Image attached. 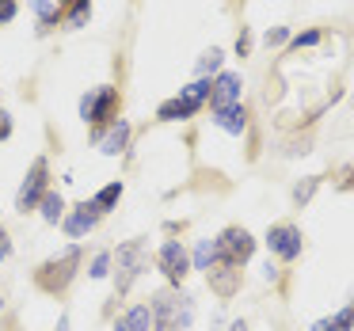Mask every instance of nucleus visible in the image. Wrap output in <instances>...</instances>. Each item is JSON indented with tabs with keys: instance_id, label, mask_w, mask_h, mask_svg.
I'll return each mask as SVG.
<instances>
[{
	"instance_id": "f8f14e48",
	"label": "nucleus",
	"mask_w": 354,
	"mask_h": 331,
	"mask_svg": "<svg viewBox=\"0 0 354 331\" xmlns=\"http://www.w3.org/2000/svg\"><path fill=\"white\" fill-rule=\"evenodd\" d=\"M214 126L217 130H225V133H244V126H248V111L240 107H225V111H214Z\"/></svg>"
},
{
	"instance_id": "9d476101",
	"label": "nucleus",
	"mask_w": 354,
	"mask_h": 331,
	"mask_svg": "<svg viewBox=\"0 0 354 331\" xmlns=\"http://www.w3.org/2000/svg\"><path fill=\"white\" fill-rule=\"evenodd\" d=\"M126 141H130V122H115L107 133H95V145L107 156H118L126 149Z\"/></svg>"
},
{
	"instance_id": "39448f33",
	"label": "nucleus",
	"mask_w": 354,
	"mask_h": 331,
	"mask_svg": "<svg viewBox=\"0 0 354 331\" xmlns=\"http://www.w3.org/2000/svg\"><path fill=\"white\" fill-rule=\"evenodd\" d=\"M77 259H80L77 247H69L62 259H50L46 267L39 270V285H42V290H50V293H57V290H62V285L73 278V267H77Z\"/></svg>"
},
{
	"instance_id": "7ed1b4c3",
	"label": "nucleus",
	"mask_w": 354,
	"mask_h": 331,
	"mask_svg": "<svg viewBox=\"0 0 354 331\" xmlns=\"http://www.w3.org/2000/svg\"><path fill=\"white\" fill-rule=\"evenodd\" d=\"M217 252H221V263H229V267H240V263H248L252 259V252H255V240H252V232L248 229H225L221 232V240H217Z\"/></svg>"
},
{
	"instance_id": "ddd939ff",
	"label": "nucleus",
	"mask_w": 354,
	"mask_h": 331,
	"mask_svg": "<svg viewBox=\"0 0 354 331\" xmlns=\"http://www.w3.org/2000/svg\"><path fill=\"white\" fill-rule=\"evenodd\" d=\"M153 328V308L149 305H133L122 320L115 323V331H149Z\"/></svg>"
},
{
	"instance_id": "f03ea898",
	"label": "nucleus",
	"mask_w": 354,
	"mask_h": 331,
	"mask_svg": "<svg viewBox=\"0 0 354 331\" xmlns=\"http://www.w3.org/2000/svg\"><path fill=\"white\" fill-rule=\"evenodd\" d=\"M115 107H118V92L111 84L95 88V92H88L84 100H80V118L92 126L107 122V118H115Z\"/></svg>"
},
{
	"instance_id": "a878e982",
	"label": "nucleus",
	"mask_w": 354,
	"mask_h": 331,
	"mask_svg": "<svg viewBox=\"0 0 354 331\" xmlns=\"http://www.w3.org/2000/svg\"><path fill=\"white\" fill-rule=\"evenodd\" d=\"M320 42V31H305L301 39H293V50H308V46H316Z\"/></svg>"
},
{
	"instance_id": "c85d7f7f",
	"label": "nucleus",
	"mask_w": 354,
	"mask_h": 331,
	"mask_svg": "<svg viewBox=\"0 0 354 331\" xmlns=\"http://www.w3.org/2000/svg\"><path fill=\"white\" fill-rule=\"evenodd\" d=\"M313 187H316V179H308L305 187H297V191H293V198H297V202H308V194H313Z\"/></svg>"
},
{
	"instance_id": "aec40b11",
	"label": "nucleus",
	"mask_w": 354,
	"mask_h": 331,
	"mask_svg": "<svg viewBox=\"0 0 354 331\" xmlns=\"http://www.w3.org/2000/svg\"><path fill=\"white\" fill-rule=\"evenodd\" d=\"M39 206H42V221H50V225H57V221L65 217V198H62L57 191H46Z\"/></svg>"
},
{
	"instance_id": "5701e85b",
	"label": "nucleus",
	"mask_w": 354,
	"mask_h": 331,
	"mask_svg": "<svg viewBox=\"0 0 354 331\" xmlns=\"http://www.w3.org/2000/svg\"><path fill=\"white\" fill-rule=\"evenodd\" d=\"M19 16V0H0V23H12Z\"/></svg>"
},
{
	"instance_id": "b1692460",
	"label": "nucleus",
	"mask_w": 354,
	"mask_h": 331,
	"mask_svg": "<svg viewBox=\"0 0 354 331\" xmlns=\"http://www.w3.org/2000/svg\"><path fill=\"white\" fill-rule=\"evenodd\" d=\"M107 270H111V255H107V252L95 255V263H92V278H107Z\"/></svg>"
},
{
	"instance_id": "f257e3e1",
	"label": "nucleus",
	"mask_w": 354,
	"mask_h": 331,
	"mask_svg": "<svg viewBox=\"0 0 354 331\" xmlns=\"http://www.w3.org/2000/svg\"><path fill=\"white\" fill-rule=\"evenodd\" d=\"M194 305L179 290H160L153 297V328L156 331H191Z\"/></svg>"
},
{
	"instance_id": "c756f323",
	"label": "nucleus",
	"mask_w": 354,
	"mask_h": 331,
	"mask_svg": "<svg viewBox=\"0 0 354 331\" xmlns=\"http://www.w3.org/2000/svg\"><path fill=\"white\" fill-rule=\"evenodd\" d=\"M8 252H12V244H8V236H0V263L8 259Z\"/></svg>"
},
{
	"instance_id": "a211bd4d",
	"label": "nucleus",
	"mask_w": 354,
	"mask_h": 331,
	"mask_svg": "<svg viewBox=\"0 0 354 331\" xmlns=\"http://www.w3.org/2000/svg\"><path fill=\"white\" fill-rule=\"evenodd\" d=\"M351 328H354V308H339L335 316L313 323V331H351Z\"/></svg>"
},
{
	"instance_id": "4468645a",
	"label": "nucleus",
	"mask_w": 354,
	"mask_h": 331,
	"mask_svg": "<svg viewBox=\"0 0 354 331\" xmlns=\"http://www.w3.org/2000/svg\"><path fill=\"white\" fill-rule=\"evenodd\" d=\"M194 115H198V107H191L183 95H176V100L156 107V118H160V122H179V118H194Z\"/></svg>"
},
{
	"instance_id": "4be33fe9",
	"label": "nucleus",
	"mask_w": 354,
	"mask_h": 331,
	"mask_svg": "<svg viewBox=\"0 0 354 331\" xmlns=\"http://www.w3.org/2000/svg\"><path fill=\"white\" fill-rule=\"evenodd\" d=\"M221 50H217V46H209L206 50V54H202L198 57V77H206V73H217V69H221Z\"/></svg>"
},
{
	"instance_id": "f3484780",
	"label": "nucleus",
	"mask_w": 354,
	"mask_h": 331,
	"mask_svg": "<svg viewBox=\"0 0 354 331\" xmlns=\"http://www.w3.org/2000/svg\"><path fill=\"white\" fill-rule=\"evenodd\" d=\"M92 19V0H73L69 4V12L62 16V23L69 27V31H80V27Z\"/></svg>"
},
{
	"instance_id": "dca6fc26",
	"label": "nucleus",
	"mask_w": 354,
	"mask_h": 331,
	"mask_svg": "<svg viewBox=\"0 0 354 331\" xmlns=\"http://www.w3.org/2000/svg\"><path fill=\"white\" fill-rule=\"evenodd\" d=\"M179 95H183L191 107H198L202 111V103H209V95H214V80H206V77H198L194 84H187V88H179Z\"/></svg>"
},
{
	"instance_id": "412c9836",
	"label": "nucleus",
	"mask_w": 354,
	"mask_h": 331,
	"mask_svg": "<svg viewBox=\"0 0 354 331\" xmlns=\"http://www.w3.org/2000/svg\"><path fill=\"white\" fill-rule=\"evenodd\" d=\"M118 198H122V183H107V187H103L100 194H95V202H92V206H95V209H100V214H103V209L118 206Z\"/></svg>"
},
{
	"instance_id": "9b49d317",
	"label": "nucleus",
	"mask_w": 354,
	"mask_h": 331,
	"mask_svg": "<svg viewBox=\"0 0 354 331\" xmlns=\"http://www.w3.org/2000/svg\"><path fill=\"white\" fill-rule=\"evenodd\" d=\"M95 217H100V209H95V206H80L77 214L65 217V232H69L73 240L88 236V232H92V225H95Z\"/></svg>"
},
{
	"instance_id": "0eeeda50",
	"label": "nucleus",
	"mask_w": 354,
	"mask_h": 331,
	"mask_svg": "<svg viewBox=\"0 0 354 331\" xmlns=\"http://www.w3.org/2000/svg\"><path fill=\"white\" fill-rule=\"evenodd\" d=\"M267 244H270V252L278 255V259H297L301 255V229L297 225H270V232H267Z\"/></svg>"
},
{
	"instance_id": "393cba45",
	"label": "nucleus",
	"mask_w": 354,
	"mask_h": 331,
	"mask_svg": "<svg viewBox=\"0 0 354 331\" xmlns=\"http://www.w3.org/2000/svg\"><path fill=\"white\" fill-rule=\"evenodd\" d=\"M282 42H290V27H274V31H267V46H282Z\"/></svg>"
},
{
	"instance_id": "cd10ccee",
	"label": "nucleus",
	"mask_w": 354,
	"mask_h": 331,
	"mask_svg": "<svg viewBox=\"0 0 354 331\" xmlns=\"http://www.w3.org/2000/svg\"><path fill=\"white\" fill-rule=\"evenodd\" d=\"M12 138V118H8V111H0V141H8Z\"/></svg>"
},
{
	"instance_id": "473e14b6",
	"label": "nucleus",
	"mask_w": 354,
	"mask_h": 331,
	"mask_svg": "<svg viewBox=\"0 0 354 331\" xmlns=\"http://www.w3.org/2000/svg\"><path fill=\"white\" fill-rule=\"evenodd\" d=\"M0 308H4V301H0Z\"/></svg>"
},
{
	"instance_id": "bb28decb",
	"label": "nucleus",
	"mask_w": 354,
	"mask_h": 331,
	"mask_svg": "<svg viewBox=\"0 0 354 331\" xmlns=\"http://www.w3.org/2000/svg\"><path fill=\"white\" fill-rule=\"evenodd\" d=\"M236 54H240V57L252 54V35H248V31H240V39H236Z\"/></svg>"
},
{
	"instance_id": "2f4dec72",
	"label": "nucleus",
	"mask_w": 354,
	"mask_h": 331,
	"mask_svg": "<svg viewBox=\"0 0 354 331\" xmlns=\"http://www.w3.org/2000/svg\"><path fill=\"white\" fill-rule=\"evenodd\" d=\"M62 4H73V0H57V8H62Z\"/></svg>"
},
{
	"instance_id": "2eb2a0df",
	"label": "nucleus",
	"mask_w": 354,
	"mask_h": 331,
	"mask_svg": "<svg viewBox=\"0 0 354 331\" xmlns=\"http://www.w3.org/2000/svg\"><path fill=\"white\" fill-rule=\"evenodd\" d=\"M209 285H214L221 297H232V293H236V270H232L229 263H221V267H209Z\"/></svg>"
},
{
	"instance_id": "6ab92c4d",
	"label": "nucleus",
	"mask_w": 354,
	"mask_h": 331,
	"mask_svg": "<svg viewBox=\"0 0 354 331\" xmlns=\"http://www.w3.org/2000/svg\"><path fill=\"white\" fill-rule=\"evenodd\" d=\"M214 263H221L217 240H198V247H194V270H209Z\"/></svg>"
},
{
	"instance_id": "1a4fd4ad",
	"label": "nucleus",
	"mask_w": 354,
	"mask_h": 331,
	"mask_svg": "<svg viewBox=\"0 0 354 331\" xmlns=\"http://www.w3.org/2000/svg\"><path fill=\"white\" fill-rule=\"evenodd\" d=\"M141 267H145V247H141L138 240H130L126 247H118V270H122V274H118V290H126Z\"/></svg>"
},
{
	"instance_id": "423d86ee",
	"label": "nucleus",
	"mask_w": 354,
	"mask_h": 331,
	"mask_svg": "<svg viewBox=\"0 0 354 331\" xmlns=\"http://www.w3.org/2000/svg\"><path fill=\"white\" fill-rule=\"evenodd\" d=\"M156 267L164 270V278L183 282L187 270H191V255H187V247L179 244V240H168V244L160 247V255H156Z\"/></svg>"
},
{
	"instance_id": "20e7f679",
	"label": "nucleus",
	"mask_w": 354,
	"mask_h": 331,
	"mask_svg": "<svg viewBox=\"0 0 354 331\" xmlns=\"http://www.w3.org/2000/svg\"><path fill=\"white\" fill-rule=\"evenodd\" d=\"M46 176H50V168H46V160L39 156V160L31 164V171H27L24 187H19V194H16V206L24 209V214H27V209H35V206H39V202H42V194L50 191V187H46Z\"/></svg>"
},
{
	"instance_id": "7c9ffc66",
	"label": "nucleus",
	"mask_w": 354,
	"mask_h": 331,
	"mask_svg": "<svg viewBox=\"0 0 354 331\" xmlns=\"http://www.w3.org/2000/svg\"><path fill=\"white\" fill-rule=\"evenodd\" d=\"M229 331H248V323H232V328Z\"/></svg>"
},
{
	"instance_id": "6e6552de",
	"label": "nucleus",
	"mask_w": 354,
	"mask_h": 331,
	"mask_svg": "<svg viewBox=\"0 0 354 331\" xmlns=\"http://www.w3.org/2000/svg\"><path fill=\"white\" fill-rule=\"evenodd\" d=\"M240 88H244V80H240V73H221V77L214 80V95H209V103H214V111L236 107V103H240Z\"/></svg>"
}]
</instances>
